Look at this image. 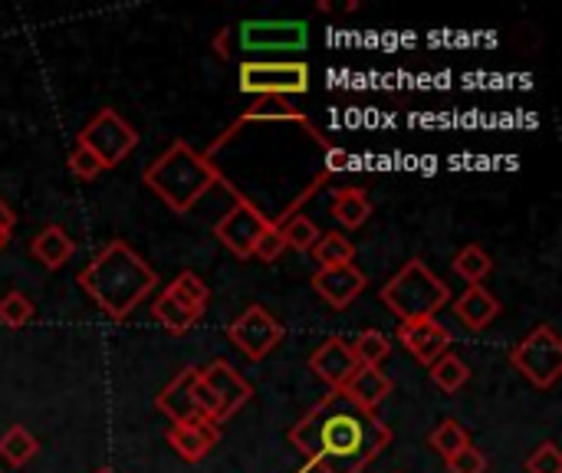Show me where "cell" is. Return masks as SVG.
<instances>
[{
	"label": "cell",
	"mask_w": 562,
	"mask_h": 473,
	"mask_svg": "<svg viewBox=\"0 0 562 473\" xmlns=\"http://www.w3.org/2000/svg\"><path fill=\"white\" fill-rule=\"evenodd\" d=\"M286 438L319 473H362L392 444V428L346 392H329Z\"/></svg>",
	"instance_id": "6da1fadb"
},
{
	"label": "cell",
	"mask_w": 562,
	"mask_h": 473,
	"mask_svg": "<svg viewBox=\"0 0 562 473\" xmlns=\"http://www.w3.org/2000/svg\"><path fill=\"white\" fill-rule=\"evenodd\" d=\"M76 283L109 319L122 323L151 290H158V273L142 254L115 237L79 270Z\"/></svg>",
	"instance_id": "7a4b0ae2"
},
{
	"label": "cell",
	"mask_w": 562,
	"mask_h": 473,
	"mask_svg": "<svg viewBox=\"0 0 562 473\" xmlns=\"http://www.w3.org/2000/svg\"><path fill=\"white\" fill-rule=\"evenodd\" d=\"M142 181L175 211V214H188L207 191L214 188H227V178L211 165V158L198 148H191L184 138L171 142L142 174Z\"/></svg>",
	"instance_id": "3957f363"
},
{
	"label": "cell",
	"mask_w": 562,
	"mask_h": 473,
	"mask_svg": "<svg viewBox=\"0 0 562 473\" xmlns=\"http://www.w3.org/2000/svg\"><path fill=\"white\" fill-rule=\"evenodd\" d=\"M382 303L398 316V323H412V319H431L438 309H445L451 303V290L448 283L422 260L412 257L385 286H382Z\"/></svg>",
	"instance_id": "277c9868"
},
{
	"label": "cell",
	"mask_w": 562,
	"mask_h": 473,
	"mask_svg": "<svg viewBox=\"0 0 562 473\" xmlns=\"http://www.w3.org/2000/svg\"><path fill=\"white\" fill-rule=\"evenodd\" d=\"M510 365L540 392H550L562 375V339L550 323L537 326L530 336H524L514 352Z\"/></svg>",
	"instance_id": "5b68a950"
},
{
	"label": "cell",
	"mask_w": 562,
	"mask_h": 473,
	"mask_svg": "<svg viewBox=\"0 0 562 473\" xmlns=\"http://www.w3.org/2000/svg\"><path fill=\"white\" fill-rule=\"evenodd\" d=\"M76 145L86 148V151L102 165V171H105V168L122 165V161L135 151L138 132H135L115 109H99V112L82 125V132L76 135Z\"/></svg>",
	"instance_id": "8992f818"
},
{
	"label": "cell",
	"mask_w": 562,
	"mask_h": 473,
	"mask_svg": "<svg viewBox=\"0 0 562 473\" xmlns=\"http://www.w3.org/2000/svg\"><path fill=\"white\" fill-rule=\"evenodd\" d=\"M240 92L250 95H303L310 89V66L300 59H244L240 63Z\"/></svg>",
	"instance_id": "52a82bcc"
},
{
	"label": "cell",
	"mask_w": 562,
	"mask_h": 473,
	"mask_svg": "<svg viewBox=\"0 0 562 473\" xmlns=\"http://www.w3.org/2000/svg\"><path fill=\"white\" fill-rule=\"evenodd\" d=\"M224 36L237 40L240 53H296L310 43V26L303 20H244Z\"/></svg>",
	"instance_id": "ba28073f"
},
{
	"label": "cell",
	"mask_w": 562,
	"mask_h": 473,
	"mask_svg": "<svg viewBox=\"0 0 562 473\" xmlns=\"http://www.w3.org/2000/svg\"><path fill=\"white\" fill-rule=\"evenodd\" d=\"M283 339H286L283 323H280L267 306H260V303L247 306V309L227 326V342H231L240 356H247L250 362H263Z\"/></svg>",
	"instance_id": "9c48e42d"
},
{
	"label": "cell",
	"mask_w": 562,
	"mask_h": 473,
	"mask_svg": "<svg viewBox=\"0 0 562 473\" xmlns=\"http://www.w3.org/2000/svg\"><path fill=\"white\" fill-rule=\"evenodd\" d=\"M270 227H273V221H270L254 201H247L244 194L234 191V207L214 224V234H217V240H221L237 260H250L257 240H260Z\"/></svg>",
	"instance_id": "30bf717a"
},
{
	"label": "cell",
	"mask_w": 562,
	"mask_h": 473,
	"mask_svg": "<svg viewBox=\"0 0 562 473\" xmlns=\"http://www.w3.org/2000/svg\"><path fill=\"white\" fill-rule=\"evenodd\" d=\"M201 382L207 385V392H211L214 402H217V418H214V425H221V428H224V421H231V418L254 398V385H250L231 362H224V359H217V362H211L207 369H201Z\"/></svg>",
	"instance_id": "8fae6325"
},
{
	"label": "cell",
	"mask_w": 562,
	"mask_h": 473,
	"mask_svg": "<svg viewBox=\"0 0 562 473\" xmlns=\"http://www.w3.org/2000/svg\"><path fill=\"white\" fill-rule=\"evenodd\" d=\"M310 369L319 382L329 385V392H342L349 385V379L356 375L359 362L352 356V346L349 339L342 336H329L323 339L313 352H310Z\"/></svg>",
	"instance_id": "7c38bea8"
},
{
	"label": "cell",
	"mask_w": 562,
	"mask_h": 473,
	"mask_svg": "<svg viewBox=\"0 0 562 473\" xmlns=\"http://www.w3.org/2000/svg\"><path fill=\"white\" fill-rule=\"evenodd\" d=\"M201 369L184 365L158 395H155V408L171 421V425H198V421H211L201 415V408L194 405V382H198Z\"/></svg>",
	"instance_id": "4fadbf2b"
},
{
	"label": "cell",
	"mask_w": 562,
	"mask_h": 473,
	"mask_svg": "<svg viewBox=\"0 0 562 473\" xmlns=\"http://www.w3.org/2000/svg\"><path fill=\"white\" fill-rule=\"evenodd\" d=\"M395 339L428 369L431 362H438L445 352H451V333L431 316V319H412V323H398Z\"/></svg>",
	"instance_id": "5bb4252c"
},
{
	"label": "cell",
	"mask_w": 562,
	"mask_h": 473,
	"mask_svg": "<svg viewBox=\"0 0 562 473\" xmlns=\"http://www.w3.org/2000/svg\"><path fill=\"white\" fill-rule=\"evenodd\" d=\"M313 290L333 306V309H346L352 306L362 290H366V273L356 267V263H346V267H329V270H316L313 273Z\"/></svg>",
	"instance_id": "9a60e30c"
},
{
	"label": "cell",
	"mask_w": 562,
	"mask_h": 473,
	"mask_svg": "<svg viewBox=\"0 0 562 473\" xmlns=\"http://www.w3.org/2000/svg\"><path fill=\"white\" fill-rule=\"evenodd\" d=\"M221 441V425L214 421H198V425H171L168 428V444L178 451L181 461L201 464Z\"/></svg>",
	"instance_id": "2e32d148"
},
{
	"label": "cell",
	"mask_w": 562,
	"mask_h": 473,
	"mask_svg": "<svg viewBox=\"0 0 562 473\" xmlns=\"http://www.w3.org/2000/svg\"><path fill=\"white\" fill-rule=\"evenodd\" d=\"M244 122H296V125H303L310 135H316L313 122H310L296 105H290V99H283V95H263V99H257V102H254V105H250V109H247V112H244L231 128H227V135H224V138H217V142H214V148H221V145H224V142H227L240 125H244ZM316 138H319V135H316Z\"/></svg>",
	"instance_id": "e0dca14e"
},
{
	"label": "cell",
	"mask_w": 562,
	"mask_h": 473,
	"mask_svg": "<svg viewBox=\"0 0 562 473\" xmlns=\"http://www.w3.org/2000/svg\"><path fill=\"white\" fill-rule=\"evenodd\" d=\"M30 257L36 263H43L46 270H63L72 257H76V240L69 237V230H63L59 224H46L33 240H30Z\"/></svg>",
	"instance_id": "ac0fdd59"
},
{
	"label": "cell",
	"mask_w": 562,
	"mask_h": 473,
	"mask_svg": "<svg viewBox=\"0 0 562 473\" xmlns=\"http://www.w3.org/2000/svg\"><path fill=\"white\" fill-rule=\"evenodd\" d=\"M454 313H458V319H461L471 333H481V329H487V326L501 316V300H497L491 290H484V283H481V286H468V290L458 296Z\"/></svg>",
	"instance_id": "d6986e66"
},
{
	"label": "cell",
	"mask_w": 562,
	"mask_h": 473,
	"mask_svg": "<svg viewBox=\"0 0 562 473\" xmlns=\"http://www.w3.org/2000/svg\"><path fill=\"white\" fill-rule=\"evenodd\" d=\"M359 408L375 412L389 395H392V379L382 369H356V375L349 379V385L342 388Z\"/></svg>",
	"instance_id": "ffe728a7"
},
{
	"label": "cell",
	"mask_w": 562,
	"mask_h": 473,
	"mask_svg": "<svg viewBox=\"0 0 562 473\" xmlns=\"http://www.w3.org/2000/svg\"><path fill=\"white\" fill-rule=\"evenodd\" d=\"M333 217L349 230L362 227L372 217V201H369L366 188H339L333 194Z\"/></svg>",
	"instance_id": "44dd1931"
},
{
	"label": "cell",
	"mask_w": 562,
	"mask_h": 473,
	"mask_svg": "<svg viewBox=\"0 0 562 473\" xmlns=\"http://www.w3.org/2000/svg\"><path fill=\"white\" fill-rule=\"evenodd\" d=\"M151 316L158 319V326L168 329V336H184L198 323V316L171 290H161L158 293V300L151 303Z\"/></svg>",
	"instance_id": "7402d4cb"
},
{
	"label": "cell",
	"mask_w": 562,
	"mask_h": 473,
	"mask_svg": "<svg viewBox=\"0 0 562 473\" xmlns=\"http://www.w3.org/2000/svg\"><path fill=\"white\" fill-rule=\"evenodd\" d=\"M428 375L435 382V388H441L445 395H458L468 382H471V365L454 356V352H445L438 362L428 365Z\"/></svg>",
	"instance_id": "603a6c76"
},
{
	"label": "cell",
	"mask_w": 562,
	"mask_h": 473,
	"mask_svg": "<svg viewBox=\"0 0 562 473\" xmlns=\"http://www.w3.org/2000/svg\"><path fill=\"white\" fill-rule=\"evenodd\" d=\"M313 260L319 263V270H329V267H346V263H352L356 260V247H352V240L346 237V234H339V230H326V234H319V240L313 244Z\"/></svg>",
	"instance_id": "cb8c5ba5"
},
{
	"label": "cell",
	"mask_w": 562,
	"mask_h": 473,
	"mask_svg": "<svg viewBox=\"0 0 562 473\" xmlns=\"http://www.w3.org/2000/svg\"><path fill=\"white\" fill-rule=\"evenodd\" d=\"M352 356L359 362V369H379L389 356H392V339L379 329H362L352 342Z\"/></svg>",
	"instance_id": "d4e9b609"
},
{
	"label": "cell",
	"mask_w": 562,
	"mask_h": 473,
	"mask_svg": "<svg viewBox=\"0 0 562 473\" xmlns=\"http://www.w3.org/2000/svg\"><path fill=\"white\" fill-rule=\"evenodd\" d=\"M40 451V441L23 428V425H13L10 431L0 435V458L10 464V468H23L36 458Z\"/></svg>",
	"instance_id": "484cf974"
},
{
	"label": "cell",
	"mask_w": 562,
	"mask_h": 473,
	"mask_svg": "<svg viewBox=\"0 0 562 473\" xmlns=\"http://www.w3.org/2000/svg\"><path fill=\"white\" fill-rule=\"evenodd\" d=\"M454 273L458 277H464L471 286H481L487 277H491V270H494V260H491V254L484 250V247H477V244H468L464 250H458L454 254Z\"/></svg>",
	"instance_id": "4316f807"
},
{
	"label": "cell",
	"mask_w": 562,
	"mask_h": 473,
	"mask_svg": "<svg viewBox=\"0 0 562 473\" xmlns=\"http://www.w3.org/2000/svg\"><path fill=\"white\" fill-rule=\"evenodd\" d=\"M168 290H171L198 319L204 316V309H207V303H211V290H207V283H204L198 273H191V270L178 273V277L168 283Z\"/></svg>",
	"instance_id": "83f0119b"
},
{
	"label": "cell",
	"mask_w": 562,
	"mask_h": 473,
	"mask_svg": "<svg viewBox=\"0 0 562 473\" xmlns=\"http://www.w3.org/2000/svg\"><path fill=\"white\" fill-rule=\"evenodd\" d=\"M277 227H280L283 240H286V250H300V254H310L313 244H316L319 234H323V230L313 224V217H306V214H290V217H283Z\"/></svg>",
	"instance_id": "f1b7e54d"
},
{
	"label": "cell",
	"mask_w": 562,
	"mask_h": 473,
	"mask_svg": "<svg viewBox=\"0 0 562 473\" xmlns=\"http://www.w3.org/2000/svg\"><path fill=\"white\" fill-rule=\"evenodd\" d=\"M428 444H431V448L448 461V458H454L461 448H468V444H471V435H468V428H464L458 418H445V421L431 431Z\"/></svg>",
	"instance_id": "f546056e"
},
{
	"label": "cell",
	"mask_w": 562,
	"mask_h": 473,
	"mask_svg": "<svg viewBox=\"0 0 562 473\" xmlns=\"http://www.w3.org/2000/svg\"><path fill=\"white\" fill-rule=\"evenodd\" d=\"M30 319H33V303H30L26 293L10 290V293L0 296V326H7V329H23Z\"/></svg>",
	"instance_id": "4dcf8cb0"
},
{
	"label": "cell",
	"mask_w": 562,
	"mask_h": 473,
	"mask_svg": "<svg viewBox=\"0 0 562 473\" xmlns=\"http://www.w3.org/2000/svg\"><path fill=\"white\" fill-rule=\"evenodd\" d=\"M527 473H562V454L557 441H543L530 458H527Z\"/></svg>",
	"instance_id": "1f68e13d"
},
{
	"label": "cell",
	"mask_w": 562,
	"mask_h": 473,
	"mask_svg": "<svg viewBox=\"0 0 562 473\" xmlns=\"http://www.w3.org/2000/svg\"><path fill=\"white\" fill-rule=\"evenodd\" d=\"M286 254V240H283V234H280V227L273 224L260 240H257V247H254V257L260 260V263H277L280 257Z\"/></svg>",
	"instance_id": "d6a6232c"
},
{
	"label": "cell",
	"mask_w": 562,
	"mask_h": 473,
	"mask_svg": "<svg viewBox=\"0 0 562 473\" xmlns=\"http://www.w3.org/2000/svg\"><path fill=\"white\" fill-rule=\"evenodd\" d=\"M487 468H491L487 458L474 444H468L454 458H448V471L451 473H487Z\"/></svg>",
	"instance_id": "836d02e7"
},
{
	"label": "cell",
	"mask_w": 562,
	"mask_h": 473,
	"mask_svg": "<svg viewBox=\"0 0 562 473\" xmlns=\"http://www.w3.org/2000/svg\"><path fill=\"white\" fill-rule=\"evenodd\" d=\"M66 165H69V171H72L79 181H95V178L102 174V165H99V161H95V158H92L86 148H79V145L69 151Z\"/></svg>",
	"instance_id": "e575fe53"
},
{
	"label": "cell",
	"mask_w": 562,
	"mask_h": 473,
	"mask_svg": "<svg viewBox=\"0 0 562 473\" xmlns=\"http://www.w3.org/2000/svg\"><path fill=\"white\" fill-rule=\"evenodd\" d=\"M13 227H16V211L0 198V234H7V237H10V234H13Z\"/></svg>",
	"instance_id": "d590c367"
},
{
	"label": "cell",
	"mask_w": 562,
	"mask_h": 473,
	"mask_svg": "<svg viewBox=\"0 0 562 473\" xmlns=\"http://www.w3.org/2000/svg\"><path fill=\"white\" fill-rule=\"evenodd\" d=\"M346 158H349L346 151H339V148H329V171H339V168H346V165H349Z\"/></svg>",
	"instance_id": "8d00e7d4"
},
{
	"label": "cell",
	"mask_w": 562,
	"mask_h": 473,
	"mask_svg": "<svg viewBox=\"0 0 562 473\" xmlns=\"http://www.w3.org/2000/svg\"><path fill=\"white\" fill-rule=\"evenodd\" d=\"M7 240H10V237H7V234H0V250L7 247Z\"/></svg>",
	"instance_id": "74e56055"
},
{
	"label": "cell",
	"mask_w": 562,
	"mask_h": 473,
	"mask_svg": "<svg viewBox=\"0 0 562 473\" xmlns=\"http://www.w3.org/2000/svg\"><path fill=\"white\" fill-rule=\"evenodd\" d=\"M95 473H112V471H109V468H102V471H95Z\"/></svg>",
	"instance_id": "f35d334b"
}]
</instances>
